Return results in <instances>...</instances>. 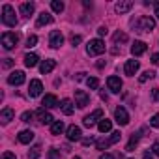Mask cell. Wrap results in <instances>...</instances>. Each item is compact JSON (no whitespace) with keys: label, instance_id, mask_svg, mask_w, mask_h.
Returning <instances> with one entry per match:
<instances>
[{"label":"cell","instance_id":"6da1fadb","mask_svg":"<svg viewBox=\"0 0 159 159\" xmlns=\"http://www.w3.org/2000/svg\"><path fill=\"white\" fill-rule=\"evenodd\" d=\"M2 23L6 26H15L17 25V17H15V11L10 4H4L2 8Z\"/></svg>","mask_w":159,"mask_h":159},{"label":"cell","instance_id":"7a4b0ae2","mask_svg":"<svg viewBox=\"0 0 159 159\" xmlns=\"http://www.w3.org/2000/svg\"><path fill=\"white\" fill-rule=\"evenodd\" d=\"M135 26H137L139 32H152V30L155 28V21H153L152 17H140Z\"/></svg>","mask_w":159,"mask_h":159},{"label":"cell","instance_id":"3957f363","mask_svg":"<svg viewBox=\"0 0 159 159\" xmlns=\"http://www.w3.org/2000/svg\"><path fill=\"white\" fill-rule=\"evenodd\" d=\"M17 41H19V34H15V32H6V34H2V45H4L6 51H11V49L17 45Z\"/></svg>","mask_w":159,"mask_h":159},{"label":"cell","instance_id":"277c9868","mask_svg":"<svg viewBox=\"0 0 159 159\" xmlns=\"http://www.w3.org/2000/svg\"><path fill=\"white\" fill-rule=\"evenodd\" d=\"M86 52H88L90 56L101 54V52H105V43H103L101 39H92V41L86 45Z\"/></svg>","mask_w":159,"mask_h":159},{"label":"cell","instance_id":"5b68a950","mask_svg":"<svg viewBox=\"0 0 159 159\" xmlns=\"http://www.w3.org/2000/svg\"><path fill=\"white\" fill-rule=\"evenodd\" d=\"M88 103H90V96L84 90H75V105L79 109H84Z\"/></svg>","mask_w":159,"mask_h":159},{"label":"cell","instance_id":"8992f818","mask_svg":"<svg viewBox=\"0 0 159 159\" xmlns=\"http://www.w3.org/2000/svg\"><path fill=\"white\" fill-rule=\"evenodd\" d=\"M114 120H116L120 125H127V124H129V114H127V111H125L124 107H116V111H114Z\"/></svg>","mask_w":159,"mask_h":159},{"label":"cell","instance_id":"52a82bcc","mask_svg":"<svg viewBox=\"0 0 159 159\" xmlns=\"http://www.w3.org/2000/svg\"><path fill=\"white\" fill-rule=\"evenodd\" d=\"M99 118H103V111H101V109H98V111H94L92 114H88V116H84V120H83V124H84L86 127H92V125H96V122H98Z\"/></svg>","mask_w":159,"mask_h":159},{"label":"cell","instance_id":"ba28073f","mask_svg":"<svg viewBox=\"0 0 159 159\" xmlns=\"http://www.w3.org/2000/svg\"><path fill=\"white\" fill-rule=\"evenodd\" d=\"M25 81H26V77H25L23 71H13V73L8 77V83H10L11 86H21Z\"/></svg>","mask_w":159,"mask_h":159},{"label":"cell","instance_id":"9c48e42d","mask_svg":"<svg viewBox=\"0 0 159 159\" xmlns=\"http://www.w3.org/2000/svg\"><path fill=\"white\" fill-rule=\"evenodd\" d=\"M107 86H109V90H111V92L118 94V92L122 90V81H120V77H116V75H111V77L107 79Z\"/></svg>","mask_w":159,"mask_h":159},{"label":"cell","instance_id":"30bf717a","mask_svg":"<svg viewBox=\"0 0 159 159\" xmlns=\"http://www.w3.org/2000/svg\"><path fill=\"white\" fill-rule=\"evenodd\" d=\"M43 90V84L41 81H38V79H34V81H30V86H28V96L30 98H38Z\"/></svg>","mask_w":159,"mask_h":159},{"label":"cell","instance_id":"8fae6325","mask_svg":"<svg viewBox=\"0 0 159 159\" xmlns=\"http://www.w3.org/2000/svg\"><path fill=\"white\" fill-rule=\"evenodd\" d=\"M49 43H51L52 49H58V47L64 43V36H62L60 32H51V36H49Z\"/></svg>","mask_w":159,"mask_h":159},{"label":"cell","instance_id":"7c38bea8","mask_svg":"<svg viewBox=\"0 0 159 159\" xmlns=\"http://www.w3.org/2000/svg\"><path fill=\"white\" fill-rule=\"evenodd\" d=\"M36 118H38L41 124H51V125L54 124V122H52V120H54V118H52V114H49L45 109H39V111L36 112Z\"/></svg>","mask_w":159,"mask_h":159},{"label":"cell","instance_id":"4fadbf2b","mask_svg":"<svg viewBox=\"0 0 159 159\" xmlns=\"http://www.w3.org/2000/svg\"><path fill=\"white\" fill-rule=\"evenodd\" d=\"M146 49H148V45H146L144 41H135L133 47H131V54H133V56H140V54L146 52Z\"/></svg>","mask_w":159,"mask_h":159},{"label":"cell","instance_id":"5bb4252c","mask_svg":"<svg viewBox=\"0 0 159 159\" xmlns=\"http://www.w3.org/2000/svg\"><path fill=\"white\" fill-rule=\"evenodd\" d=\"M41 105H43V109H45V107H47V109H52V107H60V105H58V99H56V96H54V94H47V96L43 98Z\"/></svg>","mask_w":159,"mask_h":159},{"label":"cell","instance_id":"9a60e30c","mask_svg":"<svg viewBox=\"0 0 159 159\" xmlns=\"http://www.w3.org/2000/svg\"><path fill=\"white\" fill-rule=\"evenodd\" d=\"M81 127L79 125H69L67 127V139L69 140H81Z\"/></svg>","mask_w":159,"mask_h":159},{"label":"cell","instance_id":"2e32d148","mask_svg":"<svg viewBox=\"0 0 159 159\" xmlns=\"http://www.w3.org/2000/svg\"><path fill=\"white\" fill-rule=\"evenodd\" d=\"M124 71H125V75L133 77V75L139 71V62H137V60H127V62H125V67H124Z\"/></svg>","mask_w":159,"mask_h":159},{"label":"cell","instance_id":"e0dca14e","mask_svg":"<svg viewBox=\"0 0 159 159\" xmlns=\"http://www.w3.org/2000/svg\"><path fill=\"white\" fill-rule=\"evenodd\" d=\"M131 8H133V2H131V0H124V2H118V4H116V8H114V10L122 15V13H127Z\"/></svg>","mask_w":159,"mask_h":159},{"label":"cell","instance_id":"ac0fdd59","mask_svg":"<svg viewBox=\"0 0 159 159\" xmlns=\"http://www.w3.org/2000/svg\"><path fill=\"white\" fill-rule=\"evenodd\" d=\"M54 67H56V62H54V60H45V62H41L39 71H41L43 75H47V73H51Z\"/></svg>","mask_w":159,"mask_h":159},{"label":"cell","instance_id":"d6986e66","mask_svg":"<svg viewBox=\"0 0 159 159\" xmlns=\"http://www.w3.org/2000/svg\"><path fill=\"white\" fill-rule=\"evenodd\" d=\"M19 142L21 144H28V142H32V139H34V133L30 131V129H25V131H21L19 133Z\"/></svg>","mask_w":159,"mask_h":159},{"label":"cell","instance_id":"ffe728a7","mask_svg":"<svg viewBox=\"0 0 159 159\" xmlns=\"http://www.w3.org/2000/svg\"><path fill=\"white\" fill-rule=\"evenodd\" d=\"M13 116H15V112H13V109H10V107L2 109V112H0V120H2L4 124L11 122V120H13Z\"/></svg>","mask_w":159,"mask_h":159},{"label":"cell","instance_id":"44dd1931","mask_svg":"<svg viewBox=\"0 0 159 159\" xmlns=\"http://www.w3.org/2000/svg\"><path fill=\"white\" fill-rule=\"evenodd\" d=\"M60 109H62V112L66 114V116H69V114H73V103H71V99H62V103H60Z\"/></svg>","mask_w":159,"mask_h":159},{"label":"cell","instance_id":"7402d4cb","mask_svg":"<svg viewBox=\"0 0 159 159\" xmlns=\"http://www.w3.org/2000/svg\"><path fill=\"white\" fill-rule=\"evenodd\" d=\"M49 23H52V17H51L47 11H43V13H39L38 21H36V26H45V25H49Z\"/></svg>","mask_w":159,"mask_h":159},{"label":"cell","instance_id":"603a6c76","mask_svg":"<svg viewBox=\"0 0 159 159\" xmlns=\"http://www.w3.org/2000/svg\"><path fill=\"white\" fill-rule=\"evenodd\" d=\"M38 60H39V56H38V54L28 52V54L25 56V66H26V67H34V66L38 64Z\"/></svg>","mask_w":159,"mask_h":159},{"label":"cell","instance_id":"cb8c5ba5","mask_svg":"<svg viewBox=\"0 0 159 159\" xmlns=\"http://www.w3.org/2000/svg\"><path fill=\"white\" fill-rule=\"evenodd\" d=\"M111 127H112V122H111V120H107V118H101V120H99V124H98V129H99L101 133H109V131H111Z\"/></svg>","mask_w":159,"mask_h":159},{"label":"cell","instance_id":"d4e9b609","mask_svg":"<svg viewBox=\"0 0 159 159\" xmlns=\"http://www.w3.org/2000/svg\"><path fill=\"white\" fill-rule=\"evenodd\" d=\"M21 13H23L25 17H30V15L34 13V4H32V2H25V4H21Z\"/></svg>","mask_w":159,"mask_h":159},{"label":"cell","instance_id":"484cf974","mask_svg":"<svg viewBox=\"0 0 159 159\" xmlns=\"http://www.w3.org/2000/svg\"><path fill=\"white\" fill-rule=\"evenodd\" d=\"M62 131H64V122L58 120V122H54V124L51 125V133H52V135H60Z\"/></svg>","mask_w":159,"mask_h":159},{"label":"cell","instance_id":"4316f807","mask_svg":"<svg viewBox=\"0 0 159 159\" xmlns=\"http://www.w3.org/2000/svg\"><path fill=\"white\" fill-rule=\"evenodd\" d=\"M137 144H139V135H135V133H133V137L129 139V142H127L125 150H127V152H133V150L137 148Z\"/></svg>","mask_w":159,"mask_h":159},{"label":"cell","instance_id":"83f0119b","mask_svg":"<svg viewBox=\"0 0 159 159\" xmlns=\"http://www.w3.org/2000/svg\"><path fill=\"white\" fill-rule=\"evenodd\" d=\"M51 8H52V11H56V13H62V11H64V2H60V0H52V2H51Z\"/></svg>","mask_w":159,"mask_h":159},{"label":"cell","instance_id":"f1b7e54d","mask_svg":"<svg viewBox=\"0 0 159 159\" xmlns=\"http://www.w3.org/2000/svg\"><path fill=\"white\" fill-rule=\"evenodd\" d=\"M112 39H114V43H125V41H127V34H124V32H116V34L112 36Z\"/></svg>","mask_w":159,"mask_h":159},{"label":"cell","instance_id":"f546056e","mask_svg":"<svg viewBox=\"0 0 159 159\" xmlns=\"http://www.w3.org/2000/svg\"><path fill=\"white\" fill-rule=\"evenodd\" d=\"M86 86L92 88V90H96V88L99 86V81H98L96 77H88V79H86Z\"/></svg>","mask_w":159,"mask_h":159},{"label":"cell","instance_id":"4dcf8cb0","mask_svg":"<svg viewBox=\"0 0 159 159\" xmlns=\"http://www.w3.org/2000/svg\"><path fill=\"white\" fill-rule=\"evenodd\" d=\"M39 153H41V148H39V146H34V148L28 152V159H39Z\"/></svg>","mask_w":159,"mask_h":159},{"label":"cell","instance_id":"1f68e13d","mask_svg":"<svg viewBox=\"0 0 159 159\" xmlns=\"http://www.w3.org/2000/svg\"><path fill=\"white\" fill-rule=\"evenodd\" d=\"M96 146H98V150H107V148L111 146V140H105V139H103V140H98Z\"/></svg>","mask_w":159,"mask_h":159},{"label":"cell","instance_id":"d6a6232c","mask_svg":"<svg viewBox=\"0 0 159 159\" xmlns=\"http://www.w3.org/2000/svg\"><path fill=\"white\" fill-rule=\"evenodd\" d=\"M47 157H49V159H62V155H60V152H58V150H54V148L47 152Z\"/></svg>","mask_w":159,"mask_h":159},{"label":"cell","instance_id":"836d02e7","mask_svg":"<svg viewBox=\"0 0 159 159\" xmlns=\"http://www.w3.org/2000/svg\"><path fill=\"white\" fill-rule=\"evenodd\" d=\"M36 43H38V36H28V39H26V47L32 49V47H36Z\"/></svg>","mask_w":159,"mask_h":159},{"label":"cell","instance_id":"e575fe53","mask_svg":"<svg viewBox=\"0 0 159 159\" xmlns=\"http://www.w3.org/2000/svg\"><path fill=\"white\" fill-rule=\"evenodd\" d=\"M120 137H122V133H120V131H112V135H111V139H109V140H111V144H116V142L120 140Z\"/></svg>","mask_w":159,"mask_h":159},{"label":"cell","instance_id":"d590c367","mask_svg":"<svg viewBox=\"0 0 159 159\" xmlns=\"http://www.w3.org/2000/svg\"><path fill=\"white\" fill-rule=\"evenodd\" d=\"M153 77V71H144L142 75H140V83H146L148 79H152Z\"/></svg>","mask_w":159,"mask_h":159},{"label":"cell","instance_id":"8d00e7d4","mask_svg":"<svg viewBox=\"0 0 159 159\" xmlns=\"http://www.w3.org/2000/svg\"><path fill=\"white\" fill-rule=\"evenodd\" d=\"M150 125H152V127H159V112H157L155 116H152V120H150Z\"/></svg>","mask_w":159,"mask_h":159},{"label":"cell","instance_id":"74e56055","mask_svg":"<svg viewBox=\"0 0 159 159\" xmlns=\"http://www.w3.org/2000/svg\"><path fill=\"white\" fill-rule=\"evenodd\" d=\"M32 118H34V114H32V112H28V111H26V112H23V116H21V120H23V122H30Z\"/></svg>","mask_w":159,"mask_h":159},{"label":"cell","instance_id":"f35d334b","mask_svg":"<svg viewBox=\"0 0 159 159\" xmlns=\"http://www.w3.org/2000/svg\"><path fill=\"white\" fill-rule=\"evenodd\" d=\"M71 43H73V47H77L81 43V36H71Z\"/></svg>","mask_w":159,"mask_h":159},{"label":"cell","instance_id":"ab89813d","mask_svg":"<svg viewBox=\"0 0 159 159\" xmlns=\"http://www.w3.org/2000/svg\"><path fill=\"white\" fill-rule=\"evenodd\" d=\"M152 98H153V101H159V88L152 90Z\"/></svg>","mask_w":159,"mask_h":159},{"label":"cell","instance_id":"60d3db41","mask_svg":"<svg viewBox=\"0 0 159 159\" xmlns=\"http://www.w3.org/2000/svg\"><path fill=\"white\" fill-rule=\"evenodd\" d=\"M98 34H99V36H107V28H105V26H99V28H98Z\"/></svg>","mask_w":159,"mask_h":159},{"label":"cell","instance_id":"b9f144b4","mask_svg":"<svg viewBox=\"0 0 159 159\" xmlns=\"http://www.w3.org/2000/svg\"><path fill=\"white\" fill-rule=\"evenodd\" d=\"M152 62H153L155 66H159V52H155V54L152 56Z\"/></svg>","mask_w":159,"mask_h":159},{"label":"cell","instance_id":"7bdbcfd3","mask_svg":"<svg viewBox=\"0 0 159 159\" xmlns=\"http://www.w3.org/2000/svg\"><path fill=\"white\" fill-rule=\"evenodd\" d=\"M2 159H15V155H13L11 152H6V153L2 155Z\"/></svg>","mask_w":159,"mask_h":159},{"label":"cell","instance_id":"ee69618b","mask_svg":"<svg viewBox=\"0 0 159 159\" xmlns=\"http://www.w3.org/2000/svg\"><path fill=\"white\" fill-rule=\"evenodd\" d=\"M152 150H153V153H155V155H159V142H155Z\"/></svg>","mask_w":159,"mask_h":159},{"label":"cell","instance_id":"f6af8a7d","mask_svg":"<svg viewBox=\"0 0 159 159\" xmlns=\"http://www.w3.org/2000/svg\"><path fill=\"white\" fill-rule=\"evenodd\" d=\"M92 142H94V139H84V140H83V144H84V146H90Z\"/></svg>","mask_w":159,"mask_h":159},{"label":"cell","instance_id":"bcb514c9","mask_svg":"<svg viewBox=\"0 0 159 159\" xmlns=\"http://www.w3.org/2000/svg\"><path fill=\"white\" fill-rule=\"evenodd\" d=\"M99 159H114V157H112V155H111V153H103V155H101V157H99Z\"/></svg>","mask_w":159,"mask_h":159},{"label":"cell","instance_id":"7dc6e473","mask_svg":"<svg viewBox=\"0 0 159 159\" xmlns=\"http://www.w3.org/2000/svg\"><path fill=\"white\" fill-rule=\"evenodd\" d=\"M11 64H13V62H11V58H6V62H4V66H6V67H10Z\"/></svg>","mask_w":159,"mask_h":159},{"label":"cell","instance_id":"c3c4849f","mask_svg":"<svg viewBox=\"0 0 159 159\" xmlns=\"http://www.w3.org/2000/svg\"><path fill=\"white\" fill-rule=\"evenodd\" d=\"M142 159H153V157H152V153H148V152H146V153H144V157H142Z\"/></svg>","mask_w":159,"mask_h":159},{"label":"cell","instance_id":"681fc988","mask_svg":"<svg viewBox=\"0 0 159 159\" xmlns=\"http://www.w3.org/2000/svg\"><path fill=\"white\" fill-rule=\"evenodd\" d=\"M155 15L159 17V4H155Z\"/></svg>","mask_w":159,"mask_h":159},{"label":"cell","instance_id":"f907efd6","mask_svg":"<svg viewBox=\"0 0 159 159\" xmlns=\"http://www.w3.org/2000/svg\"><path fill=\"white\" fill-rule=\"evenodd\" d=\"M73 159H81V157H73Z\"/></svg>","mask_w":159,"mask_h":159}]
</instances>
